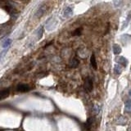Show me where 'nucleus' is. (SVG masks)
I'll use <instances>...</instances> for the list:
<instances>
[{
  "instance_id": "obj_3",
  "label": "nucleus",
  "mask_w": 131,
  "mask_h": 131,
  "mask_svg": "<svg viewBox=\"0 0 131 131\" xmlns=\"http://www.w3.org/2000/svg\"><path fill=\"white\" fill-rule=\"evenodd\" d=\"M93 117H89L86 121V124H85V127L88 130H89L91 129L93 125Z\"/></svg>"
},
{
  "instance_id": "obj_18",
  "label": "nucleus",
  "mask_w": 131,
  "mask_h": 131,
  "mask_svg": "<svg viewBox=\"0 0 131 131\" xmlns=\"http://www.w3.org/2000/svg\"><path fill=\"white\" fill-rule=\"evenodd\" d=\"M130 17H131V15H129V16H128V18H127V21H125V23H124V26H123V29L124 28V27H125V26H127V23H128V22H129V21H130Z\"/></svg>"
},
{
  "instance_id": "obj_7",
  "label": "nucleus",
  "mask_w": 131,
  "mask_h": 131,
  "mask_svg": "<svg viewBox=\"0 0 131 131\" xmlns=\"http://www.w3.org/2000/svg\"><path fill=\"white\" fill-rule=\"evenodd\" d=\"M12 44V39H5V41L3 43V48H9V47Z\"/></svg>"
},
{
  "instance_id": "obj_1",
  "label": "nucleus",
  "mask_w": 131,
  "mask_h": 131,
  "mask_svg": "<svg viewBox=\"0 0 131 131\" xmlns=\"http://www.w3.org/2000/svg\"><path fill=\"white\" fill-rule=\"evenodd\" d=\"M84 89L85 90L87 91L88 93L91 92L93 89V81L91 78H86V80L84 81Z\"/></svg>"
},
{
  "instance_id": "obj_15",
  "label": "nucleus",
  "mask_w": 131,
  "mask_h": 131,
  "mask_svg": "<svg viewBox=\"0 0 131 131\" xmlns=\"http://www.w3.org/2000/svg\"><path fill=\"white\" fill-rule=\"evenodd\" d=\"M43 33V27H40L38 30V39H40L41 38H42Z\"/></svg>"
},
{
  "instance_id": "obj_9",
  "label": "nucleus",
  "mask_w": 131,
  "mask_h": 131,
  "mask_svg": "<svg viewBox=\"0 0 131 131\" xmlns=\"http://www.w3.org/2000/svg\"><path fill=\"white\" fill-rule=\"evenodd\" d=\"M79 66V61L76 58H73L70 62V66L72 68H76Z\"/></svg>"
},
{
  "instance_id": "obj_5",
  "label": "nucleus",
  "mask_w": 131,
  "mask_h": 131,
  "mask_svg": "<svg viewBox=\"0 0 131 131\" xmlns=\"http://www.w3.org/2000/svg\"><path fill=\"white\" fill-rule=\"evenodd\" d=\"M45 11H46V8H45V6H43V7H41L38 10V12H36L35 16H38V17H40V16H42L43 15V14H44Z\"/></svg>"
},
{
  "instance_id": "obj_4",
  "label": "nucleus",
  "mask_w": 131,
  "mask_h": 131,
  "mask_svg": "<svg viewBox=\"0 0 131 131\" xmlns=\"http://www.w3.org/2000/svg\"><path fill=\"white\" fill-rule=\"evenodd\" d=\"M112 49H113V53L116 55H118L121 53V48H120L118 44H114L112 46Z\"/></svg>"
},
{
  "instance_id": "obj_12",
  "label": "nucleus",
  "mask_w": 131,
  "mask_h": 131,
  "mask_svg": "<svg viewBox=\"0 0 131 131\" xmlns=\"http://www.w3.org/2000/svg\"><path fill=\"white\" fill-rule=\"evenodd\" d=\"M18 90L20 91H22V92H25V91H27L29 90V87L27 86L26 84H21L19 86V88H18Z\"/></svg>"
},
{
  "instance_id": "obj_6",
  "label": "nucleus",
  "mask_w": 131,
  "mask_h": 131,
  "mask_svg": "<svg viewBox=\"0 0 131 131\" xmlns=\"http://www.w3.org/2000/svg\"><path fill=\"white\" fill-rule=\"evenodd\" d=\"M72 14H73V11H72V9L70 7H66L65 9V11H64V16H66V17H69V16H72Z\"/></svg>"
},
{
  "instance_id": "obj_2",
  "label": "nucleus",
  "mask_w": 131,
  "mask_h": 131,
  "mask_svg": "<svg viewBox=\"0 0 131 131\" xmlns=\"http://www.w3.org/2000/svg\"><path fill=\"white\" fill-rule=\"evenodd\" d=\"M116 62L119 63L120 65H122L123 66H124V67L128 65V60L124 57H118L116 58Z\"/></svg>"
},
{
  "instance_id": "obj_13",
  "label": "nucleus",
  "mask_w": 131,
  "mask_h": 131,
  "mask_svg": "<svg viewBox=\"0 0 131 131\" xmlns=\"http://www.w3.org/2000/svg\"><path fill=\"white\" fill-rule=\"evenodd\" d=\"M8 49H9V48H3V50L0 53V61H1V60L3 59L4 57H5V55L7 54V53L8 52Z\"/></svg>"
},
{
  "instance_id": "obj_10",
  "label": "nucleus",
  "mask_w": 131,
  "mask_h": 131,
  "mask_svg": "<svg viewBox=\"0 0 131 131\" xmlns=\"http://www.w3.org/2000/svg\"><path fill=\"white\" fill-rule=\"evenodd\" d=\"M125 111L127 112H131V100L129 99L125 102Z\"/></svg>"
},
{
  "instance_id": "obj_14",
  "label": "nucleus",
  "mask_w": 131,
  "mask_h": 131,
  "mask_svg": "<svg viewBox=\"0 0 131 131\" xmlns=\"http://www.w3.org/2000/svg\"><path fill=\"white\" fill-rule=\"evenodd\" d=\"M99 111H100V108H99L98 105H94V106H93V114H94V115L98 114Z\"/></svg>"
},
{
  "instance_id": "obj_11",
  "label": "nucleus",
  "mask_w": 131,
  "mask_h": 131,
  "mask_svg": "<svg viewBox=\"0 0 131 131\" xmlns=\"http://www.w3.org/2000/svg\"><path fill=\"white\" fill-rule=\"evenodd\" d=\"M114 71H115L116 74L120 75L122 72V69L119 65H116L115 67H114Z\"/></svg>"
},
{
  "instance_id": "obj_19",
  "label": "nucleus",
  "mask_w": 131,
  "mask_h": 131,
  "mask_svg": "<svg viewBox=\"0 0 131 131\" xmlns=\"http://www.w3.org/2000/svg\"><path fill=\"white\" fill-rule=\"evenodd\" d=\"M130 93V96H131V90L130 91V93Z\"/></svg>"
},
{
  "instance_id": "obj_16",
  "label": "nucleus",
  "mask_w": 131,
  "mask_h": 131,
  "mask_svg": "<svg viewBox=\"0 0 131 131\" xmlns=\"http://www.w3.org/2000/svg\"><path fill=\"white\" fill-rule=\"evenodd\" d=\"M122 2H123V0H113V4L115 7H119L122 3Z\"/></svg>"
},
{
  "instance_id": "obj_17",
  "label": "nucleus",
  "mask_w": 131,
  "mask_h": 131,
  "mask_svg": "<svg viewBox=\"0 0 131 131\" xmlns=\"http://www.w3.org/2000/svg\"><path fill=\"white\" fill-rule=\"evenodd\" d=\"M80 30H81L80 29H77V30H76L73 33V34H74V35H79V34H80V33H81Z\"/></svg>"
},
{
  "instance_id": "obj_8",
  "label": "nucleus",
  "mask_w": 131,
  "mask_h": 131,
  "mask_svg": "<svg viewBox=\"0 0 131 131\" xmlns=\"http://www.w3.org/2000/svg\"><path fill=\"white\" fill-rule=\"evenodd\" d=\"M90 62H91V65H92L93 69L96 70L97 69V62H96V58H95L94 54H92V56H91Z\"/></svg>"
}]
</instances>
